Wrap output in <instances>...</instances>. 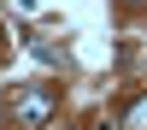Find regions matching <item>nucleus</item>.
<instances>
[{
    "label": "nucleus",
    "mask_w": 147,
    "mask_h": 130,
    "mask_svg": "<svg viewBox=\"0 0 147 130\" xmlns=\"http://www.w3.org/2000/svg\"><path fill=\"white\" fill-rule=\"evenodd\" d=\"M53 106H59V83H53V89H41V95H18V101H12V118H24V124H41Z\"/></svg>",
    "instance_id": "obj_1"
}]
</instances>
